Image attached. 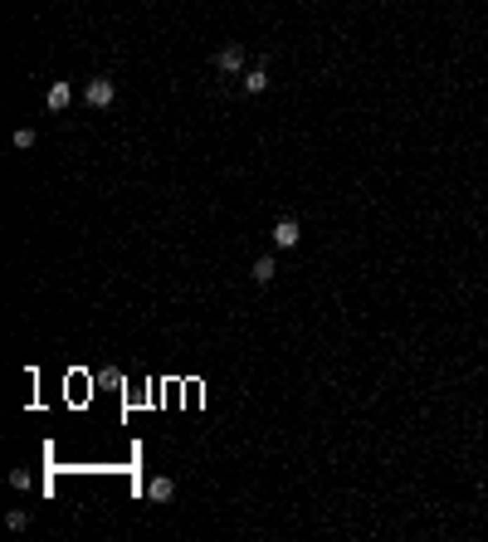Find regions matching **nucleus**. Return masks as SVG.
I'll return each mask as SVG.
<instances>
[{"instance_id": "nucleus-6", "label": "nucleus", "mask_w": 488, "mask_h": 542, "mask_svg": "<svg viewBox=\"0 0 488 542\" xmlns=\"http://www.w3.org/2000/svg\"><path fill=\"white\" fill-rule=\"evenodd\" d=\"M44 103H49L54 112H64L69 103H74V88H69V84H49V98H44Z\"/></svg>"}, {"instance_id": "nucleus-9", "label": "nucleus", "mask_w": 488, "mask_h": 542, "mask_svg": "<svg viewBox=\"0 0 488 542\" xmlns=\"http://www.w3.org/2000/svg\"><path fill=\"white\" fill-rule=\"evenodd\" d=\"M15 147L29 152V147H34V127H20V132H15Z\"/></svg>"}, {"instance_id": "nucleus-2", "label": "nucleus", "mask_w": 488, "mask_h": 542, "mask_svg": "<svg viewBox=\"0 0 488 542\" xmlns=\"http://www.w3.org/2000/svg\"><path fill=\"white\" fill-rule=\"evenodd\" d=\"M298 239H303V225H298V220H293V216L274 220V244H279V249H293Z\"/></svg>"}, {"instance_id": "nucleus-1", "label": "nucleus", "mask_w": 488, "mask_h": 542, "mask_svg": "<svg viewBox=\"0 0 488 542\" xmlns=\"http://www.w3.org/2000/svg\"><path fill=\"white\" fill-rule=\"evenodd\" d=\"M84 98H88L93 108H112V98H117V88H112V79H88V88H84Z\"/></svg>"}, {"instance_id": "nucleus-3", "label": "nucleus", "mask_w": 488, "mask_h": 542, "mask_svg": "<svg viewBox=\"0 0 488 542\" xmlns=\"http://www.w3.org/2000/svg\"><path fill=\"white\" fill-rule=\"evenodd\" d=\"M215 69H220V74H239V69H244V49H239V44H225V49L215 54Z\"/></svg>"}, {"instance_id": "nucleus-7", "label": "nucleus", "mask_w": 488, "mask_h": 542, "mask_svg": "<svg viewBox=\"0 0 488 542\" xmlns=\"http://www.w3.org/2000/svg\"><path fill=\"white\" fill-rule=\"evenodd\" d=\"M264 88H269V74L264 69H249L244 74V93H264Z\"/></svg>"}, {"instance_id": "nucleus-4", "label": "nucleus", "mask_w": 488, "mask_h": 542, "mask_svg": "<svg viewBox=\"0 0 488 542\" xmlns=\"http://www.w3.org/2000/svg\"><path fill=\"white\" fill-rule=\"evenodd\" d=\"M147 498H152V503H171V498H176V479H166V474L147 479Z\"/></svg>"}, {"instance_id": "nucleus-5", "label": "nucleus", "mask_w": 488, "mask_h": 542, "mask_svg": "<svg viewBox=\"0 0 488 542\" xmlns=\"http://www.w3.org/2000/svg\"><path fill=\"white\" fill-rule=\"evenodd\" d=\"M274 274H279V264H274V259H269V254H259V259H254V264H249V279H254V284H269V279H274Z\"/></svg>"}, {"instance_id": "nucleus-8", "label": "nucleus", "mask_w": 488, "mask_h": 542, "mask_svg": "<svg viewBox=\"0 0 488 542\" xmlns=\"http://www.w3.org/2000/svg\"><path fill=\"white\" fill-rule=\"evenodd\" d=\"M5 523H10V533H25V528H29V513H25V508H10Z\"/></svg>"}]
</instances>
